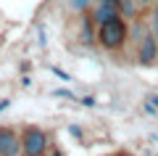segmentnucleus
Listing matches in <instances>:
<instances>
[{"label":"nucleus","mask_w":158,"mask_h":156,"mask_svg":"<svg viewBox=\"0 0 158 156\" xmlns=\"http://www.w3.org/2000/svg\"><path fill=\"white\" fill-rule=\"evenodd\" d=\"M148 103H153V109H158V95H148Z\"/></svg>","instance_id":"12"},{"label":"nucleus","mask_w":158,"mask_h":156,"mask_svg":"<svg viewBox=\"0 0 158 156\" xmlns=\"http://www.w3.org/2000/svg\"><path fill=\"white\" fill-rule=\"evenodd\" d=\"M56 156H63V154H56Z\"/></svg>","instance_id":"15"},{"label":"nucleus","mask_w":158,"mask_h":156,"mask_svg":"<svg viewBox=\"0 0 158 156\" xmlns=\"http://www.w3.org/2000/svg\"><path fill=\"white\" fill-rule=\"evenodd\" d=\"M79 103H82V106H87V109H92L95 106V98H92V95H85V98H77Z\"/></svg>","instance_id":"9"},{"label":"nucleus","mask_w":158,"mask_h":156,"mask_svg":"<svg viewBox=\"0 0 158 156\" xmlns=\"http://www.w3.org/2000/svg\"><path fill=\"white\" fill-rule=\"evenodd\" d=\"M111 156H132V154H127V151H118V154H111Z\"/></svg>","instance_id":"14"},{"label":"nucleus","mask_w":158,"mask_h":156,"mask_svg":"<svg viewBox=\"0 0 158 156\" xmlns=\"http://www.w3.org/2000/svg\"><path fill=\"white\" fill-rule=\"evenodd\" d=\"M0 156H21V138L6 124H0Z\"/></svg>","instance_id":"4"},{"label":"nucleus","mask_w":158,"mask_h":156,"mask_svg":"<svg viewBox=\"0 0 158 156\" xmlns=\"http://www.w3.org/2000/svg\"><path fill=\"white\" fill-rule=\"evenodd\" d=\"M56 95H58V98H74V95L69 93V90H56Z\"/></svg>","instance_id":"11"},{"label":"nucleus","mask_w":158,"mask_h":156,"mask_svg":"<svg viewBox=\"0 0 158 156\" xmlns=\"http://www.w3.org/2000/svg\"><path fill=\"white\" fill-rule=\"evenodd\" d=\"M153 32H156V37H158V0L153 3Z\"/></svg>","instance_id":"8"},{"label":"nucleus","mask_w":158,"mask_h":156,"mask_svg":"<svg viewBox=\"0 0 158 156\" xmlns=\"http://www.w3.org/2000/svg\"><path fill=\"white\" fill-rule=\"evenodd\" d=\"M118 16L127 21H135L140 16V3L137 0H118Z\"/></svg>","instance_id":"6"},{"label":"nucleus","mask_w":158,"mask_h":156,"mask_svg":"<svg viewBox=\"0 0 158 156\" xmlns=\"http://www.w3.org/2000/svg\"><path fill=\"white\" fill-rule=\"evenodd\" d=\"M137 3H140V8H145V6H150L153 0H137Z\"/></svg>","instance_id":"13"},{"label":"nucleus","mask_w":158,"mask_h":156,"mask_svg":"<svg viewBox=\"0 0 158 156\" xmlns=\"http://www.w3.org/2000/svg\"><path fill=\"white\" fill-rule=\"evenodd\" d=\"M53 74H56L58 79H63V82H69V79H71V77H69L66 72H61V69H58V66H53Z\"/></svg>","instance_id":"10"},{"label":"nucleus","mask_w":158,"mask_h":156,"mask_svg":"<svg viewBox=\"0 0 158 156\" xmlns=\"http://www.w3.org/2000/svg\"><path fill=\"white\" fill-rule=\"evenodd\" d=\"M90 16L95 24H103V21H111V19L118 16V0H95L90 8Z\"/></svg>","instance_id":"5"},{"label":"nucleus","mask_w":158,"mask_h":156,"mask_svg":"<svg viewBox=\"0 0 158 156\" xmlns=\"http://www.w3.org/2000/svg\"><path fill=\"white\" fill-rule=\"evenodd\" d=\"M92 3H95V0H69L71 11H77V13H87L92 8Z\"/></svg>","instance_id":"7"},{"label":"nucleus","mask_w":158,"mask_h":156,"mask_svg":"<svg viewBox=\"0 0 158 156\" xmlns=\"http://www.w3.org/2000/svg\"><path fill=\"white\" fill-rule=\"evenodd\" d=\"M156 58H158V37L153 29H145L142 37L137 40V64L150 66V64H156Z\"/></svg>","instance_id":"3"},{"label":"nucleus","mask_w":158,"mask_h":156,"mask_svg":"<svg viewBox=\"0 0 158 156\" xmlns=\"http://www.w3.org/2000/svg\"><path fill=\"white\" fill-rule=\"evenodd\" d=\"M129 40V21L121 16L111 19V21L98 24V45L106 50H118L124 48V42Z\"/></svg>","instance_id":"1"},{"label":"nucleus","mask_w":158,"mask_h":156,"mask_svg":"<svg viewBox=\"0 0 158 156\" xmlns=\"http://www.w3.org/2000/svg\"><path fill=\"white\" fill-rule=\"evenodd\" d=\"M19 138H21V156H48L50 140H48V132L42 127L27 124Z\"/></svg>","instance_id":"2"}]
</instances>
